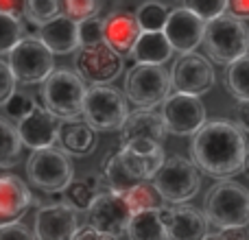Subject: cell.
Returning <instances> with one entry per match:
<instances>
[{"mask_svg":"<svg viewBox=\"0 0 249 240\" xmlns=\"http://www.w3.org/2000/svg\"><path fill=\"white\" fill-rule=\"evenodd\" d=\"M101 42H103V20L101 17L79 22V44L81 46H96Z\"/></svg>","mask_w":249,"mask_h":240,"instance_id":"e575fe53","label":"cell"},{"mask_svg":"<svg viewBox=\"0 0 249 240\" xmlns=\"http://www.w3.org/2000/svg\"><path fill=\"white\" fill-rule=\"evenodd\" d=\"M247 153L245 133L230 120H208L190 142L193 164L216 179L245 171Z\"/></svg>","mask_w":249,"mask_h":240,"instance_id":"6da1fadb","label":"cell"},{"mask_svg":"<svg viewBox=\"0 0 249 240\" xmlns=\"http://www.w3.org/2000/svg\"><path fill=\"white\" fill-rule=\"evenodd\" d=\"M94 197H96V192L92 188H88L86 181H72V184L64 190L61 201L68 207H72L74 212H88L92 201H94Z\"/></svg>","mask_w":249,"mask_h":240,"instance_id":"4dcf8cb0","label":"cell"},{"mask_svg":"<svg viewBox=\"0 0 249 240\" xmlns=\"http://www.w3.org/2000/svg\"><path fill=\"white\" fill-rule=\"evenodd\" d=\"M124 201H127L129 210H131L133 214H138V212H149V210H162L164 207V199L160 197L155 186L149 184V181L131 188L129 192H124Z\"/></svg>","mask_w":249,"mask_h":240,"instance_id":"4316f807","label":"cell"},{"mask_svg":"<svg viewBox=\"0 0 249 240\" xmlns=\"http://www.w3.org/2000/svg\"><path fill=\"white\" fill-rule=\"evenodd\" d=\"M22 37H24L22 22L11 16L0 13V55H9Z\"/></svg>","mask_w":249,"mask_h":240,"instance_id":"1f68e13d","label":"cell"},{"mask_svg":"<svg viewBox=\"0 0 249 240\" xmlns=\"http://www.w3.org/2000/svg\"><path fill=\"white\" fill-rule=\"evenodd\" d=\"M127 236L129 240H168L162 210H149L133 214L131 221H129Z\"/></svg>","mask_w":249,"mask_h":240,"instance_id":"cb8c5ba5","label":"cell"},{"mask_svg":"<svg viewBox=\"0 0 249 240\" xmlns=\"http://www.w3.org/2000/svg\"><path fill=\"white\" fill-rule=\"evenodd\" d=\"M164 35L171 42L173 51L181 52H195L199 44H203V35H206V22L186 7L171 9L168 13L166 26H164Z\"/></svg>","mask_w":249,"mask_h":240,"instance_id":"5bb4252c","label":"cell"},{"mask_svg":"<svg viewBox=\"0 0 249 240\" xmlns=\"http://www.w3.org/2000/svg\"><path fill=\"white\" fill-rule=\"evenodd\" d=\"M26 177L37 190L48 194H64L72 184L74 168L66 151L51 146L42 151H31L26 159Z\"/></svg>","mask_w":249,"mask_h":240,"instance_id":"5b68a950","label":"cell"},{"mask_svg":"<svg viewBox=\"0 0 249 240\" xmlns=\"http://www.w3.org/2000/svg\"><path fill=\"white\" fill-rule=\"evenodd\" d=\"M168 13H171V9L164 2H160V0H146V2H142L136 11L138 24H140L142 33H162L164 26H166Z\"/></svg>","mask_w":249,"mask_h":240,"instance_id":"484cf974","label":"cell"},{"mask_svg":"<svg viewBox=\"0 0 249 240\" xmlns=\"http://www.w3.org/2000/svg\"><path fill=\"white\" fill-rule=\"evenodd\" d=\"M162 219L166 225L168 240H206L208 219L199 207L193 206H173L162 207Z\"/></svg>","mask_w":249,"mask_h":240,"instance_id":"e0dca14e","label":"cell"},{"mask_svg":"<svg viewBox=\"0 0 249 240\" xmlns=\"http://www.w3.org/2000/svg\"><path fill=\"white\" fill-rule=\"evenodd\" d=\"M22 140L18 127L9 118L0 116V171L13 168L18 164V157L22 153Z\"/></svg>","mask_w":249,"mask_h":240,"instance_id":"d4e9b609","label":"cell"},{"mask_svg":"<svg viewBox=\"0 0 249 240\" xmlns=\"http://www.w3.org/2000/svg\"><path fill=\"white\" fill-rule=\"evenodd\" d=\"M37 37L42 39V44L53 55H68V52H77L81 48V44H79V22L70 20L66 16H59L53 22L44 24L39 29Z\"/></svg>","mask_w":249,"mask_h":240,"instance_id":"44dd1931","label":"cell"},{"mask_svg":"<svg viewBox=\"0 0 249 240\" xmlns=\"http://www.w3.org/2000/svg\"><path fill=\"white\" fill-rule=\"evenodd\" d=\"M245 171L249 172V153H247V157H245Z\"/></svg>","mask_w":249,"mask_h":240,"instance_id":"ee69618b","label":"cell"},{"mask_svg":"<svg viewBox=\"0 0 249 240\" xmlns=\"http://www.w3.org/2000/svg\"><path fill=\"white\" fill-rule=\"evenodd\" d=\"M59 144L68 155L83 157L96 151V131L86 120H64L59 127Z\"/></svg>","mask_w":249,"mask_h":240,"instance_id":"7402d4cb","label":"cell"},{"mask_svg":"<svg viewBox=\"0 0 249 240\" xmlns=\"http://www.w3.org/2000/svg\"><path fill=\"white\" fill-rule=\"evenodd\" d=\"M236 127L241 131H249V101L236 103Z\"/></svg>","mask_w":249,"mask_h":240,"instance_id":"f35d334b","label":"cell"},{"mask_svg":"<svg viewBox=\"0 0 249 240\" xmlns=\"http://www.w3.org/2000/svg\"><path fill=\"white\" fill-rule=\"evenodd\" d=\"M127 116V99L121 90L112 86L88 87L86 101H83V120L94 131H121Z\"/></svg>","mask_w":249,"mask_h":240,"instance_id":"ba28073f","label":"cell"},{"mask_svg":"<svg viewBox=\"0 0 249 240\" xmlns=\"http://www.w3.org/2000/svg\"><path fill=\"white\" fill-rule=\"evenodd\" d=\"M140 35L142 29L138 24L136 13L127 11V9H118L103 20V42L121 57L131 55Z\"/></svg>","mask_w":249,"mask_h":240,"instance_id":"ac0fdd59","label":"cell"},{"mask_svg":"<svg viewBox=\"0 0 249 240\" xmlns=\"http://www.w3.org/2000/svg\"><path fill=\"white\" fill-rule=\"evenodd\" d=\"M0 240H37L24 223H11L0 227Z\"/></svg>","mask_w":249,"mask_h":240,"instance_id":"8d00e7d4","label":"cell"},{"mask_svg":"<svg viewBox=\"0 0 249 240\" xmlns=\"http://www.w3.org/2000/svg\"><path fill=\"white\" fill-rule=\"evenodd\" d=\"M164 203L171 206H184L195 197L201 188V175L199 168L190 159L181 155H168L155 177L151 179Z\"/></svg>","mask_w":249,"mask_h":240,"instance_id":"8992f818","label":"cell"},{"mask_svg":"<svg viewBox=\"0 0 249 240\" xmlns=\"http://www.w3.org/2000/svg\"><path fill=\"white\" fill-rule=\"evenodd\" d=\"M16 83L18 81H16V77H13L9 64L0 59V107H4V103L16 94Z\"/></svg>","mask_w":249,"mask_h":240,"instance_id":"d590c367","label":"cell"},{"mask_svg":"<svg viewBox=\"0 0 249 240\" xmlns=\"http://www.w3.org/2000/svg\"><path fill=\"white\" fill-rule=\"evenodd\" d=\"M225 87L236 101H249V55L228 66Z\"/></svg>","mask_w":249,"mask_h":240,"instance_id":"83f0119b","label":"cell"},{"mask_svg":"<svg viewBox=\"0 0 249 240\" xmlns=\"http://www.w3.org/2000/svg\"><path fill=\"white\" fill-rule=\"evenodd\" d=\"M216 74L214 66L208 57L199 55V52H186V55L177 57L171 70V86L177 94H188V96H199L214 87Z\"/></svg>","mask_w":249,"mask_h":240,"instance_id":"30bf717a","label":"cell"},{"mask_svg":"<svg viewBox=\"0 0 249 240\" xmlns=\"http://www.w3.org/2000/svg\"><path fill=\"white\" fill-rule=\"evenodd\" d=\"M131 216L133 212L129 210L124 194L114 192V190H101L88 210V221H90L88 225L94 227L99 234L118 238L121 234H127Z\"/></svg>","mask_w":249,"mask_h":240,"instance_id":"7c38bea8","label":"cell"},{"mask_svg":"<svg viewBox=\"0 0 249 240\" xmlns=\"http://www.w3.org/2000/svg\"><path fill=\"white\" fill-rule=\"evenodd\" d=\"M59 118L53 116L42 103H37L31 116L18 122V133L24 146H29L31 151H42L55 146V142L59 140Z\"/></svg>","mask_w":249,"mask_h":240,"instance_id":"2e32d148","label":"cell"},{"mask_svg":"<svg viewBox=\"0 0 249 240\" xmlns=\"http://www.w3.org/2000/svg\"><path fill=\"white\" fill-rule=\"evenodd\" d=\"M129 57L133 59V64L164 66L173 57V46L166 39L164 31L162 33H142Z\"/></svg>","mask_w":249,"mask_h":240,"instance_id":"603a6c76","label":"cell"},{"mask_svg":"<svg viewBox=\"0 0 249 240\" xmlns=\"http://www.w3.org/2000/svg\"><path fill=\"white\" fill-rule=\"evenodd\" d=\"M61 16V0H26L24 17L29 24L42 29L44 24L53 22Z\"/></svg>","mask_w":249,"mask_h":240,"instance_id":"f1b7e54d","label":"cell"},{"mask_svg":"<svg viewBox=\"0 0 249 240\" xmlns=\"http://www.w3.org/2000/svg\"><path fill=\"white\" fill-rule=\"evenodd\" d=\"M101 7H103L101 0H61V16L74 22H86L99 17Z\"/></svg>","mask_w":249,"mask_h":240,"instance_id":"f546056e","label":"cell"},{"mask_svg":"<svg viewBox=\"0 0 249 240\" xmlns=\"http://www.w3.org/2000/svg\"><path fill=\"white\" fill-rule=\"evenodd\" d=\"M74 68L83 83L92 86H107L116 77H121L124 61L121 55L112 51L105 42L96 46H81L74 55Z\"/></svg>","mask_w":249,"mask_h":240,"instance_id":"8fae6325","label":"cell"},{"mask_svg":"<svg viewBox=\"0 0 249 240\" xmlns=\"http://www.w3.org/2000/svg\"><path fill=\"white\" fill-rule=\"evenodd\" d=\"M35 203L29 186L18 175H0V227L20 223Z\"/></svg>","mask_w":249,"mask_h":240,"instance_id":"d6986e66","label":"cell"},{"mask_svg":"<svg viewBox=\"0 0 249 240\" xmlns=\"http://www.w3.org/2000/svg\"><path fill=\"white\" fill-rule=\"evenodd\" d=\"M228 13L236 17H249V0H230L228 4Z\"/></svg>","mask_w":249,"mask_h":240,"instance_id":"ab89813d","label":"cell"},{"mask_svg":"<svg viewBox=\"0 0 249 240\" xmlns=\"http://www.w3.org/2000/svg\"><path fill=\"white\" fill-rule=\"evenodd\" d=\"M171 72L164 66L133 64L124 74V96L138 109H153L171 96Z\"/></svg>","mask_w":249,"mask_h":240,"instance_id":"52a82bcc","label":"cell"},{"mask_svg":"<svg viewBox=\"0 0 249 240\" xmlns=\"http://www.w3.org/2000/svg\"><path fill=\"white\" fill-rule=\"evenodd\" d=\"M160 114L164 118L166 131L175 136H195L208 122L203 101L199 96L177 94V92L164 101Z\"/></svg>","mask_w":249,"mask_h":240,"instance_id":"4fadbf2b","label":"cell"},{"mask_svg":"<svg viewBox=\"0 0 249 240\" xmlns=\"http://www.w3.org/2000/svg\"><path fill=\"white\" fill-rule=\"evenodd\" d=\"M79 232L77 212L64 201L44 206L35 214L33 234L37 240H74Z\"/></svg>","mask_w":249,"mask_h":240,"instance_id":"9a60e30c","label":"cell"},{"mask_svg":"<svg viewBox=\"0 0 249 240\" xmlns=\"http://www.w3.org/2000/svg\"><path fill=\"white\" fill-rule=\"evenodd\" d=\"M24 9H26V0H0V13L11 16L20 22L24 17Z\"/></svg>","mask_w":249,"mask_h":240,"instance_id":"74e56055","label":"cell"},{"mask_svg":"<svg viewBox=\"0 0 249 240\" xmlns=\"http://www.w3.org/2000/svg\"><path fill=\"white\" fill-rule=\"evenodd\" d=\"M13 77L18 83L33 86V83H44L53 72H55V57L42 44L39 37H24L16 44L7 59Z\"/></svg>","mask_w":249,"mask_h":240,"instance_id":"9c48e42d","label":"cell"},{"mask_svg":"<svg viewBox=\"0 0 249 240\" xmlns=\"http://www.w3.org/2000/svg\"><path fill=\"white\" fill-rule=\"evenodd\" d=\"M88 87L77 72L68 68H57L42 83V105L59 120H77L83 116V101Z\"/></svg>","mask_w":249,"mask_h":240,"instance_id":"277c9868","label":"cell"},{"mask_svg":"<svg viewBox=\"0 0 249 240\" xmlns=\"http://www.w3.org/2000/svg\"><path fill=\"white\" fill-rule=\"evenodd\" d=\"M206 240H228V238H225L223 234L219 232V234H208V238H206Z\"/></svg>","mask_w":249,"mask_h":240,"instance_id":"7bdbcfd3","label":"cell"},{"mask_svg":"<svg viewBox=\"0 0 249 240\" xmlns=\"http://www.w3.org/2000/svg\"><path fill=\"white\" fill-rule=\"evenodd\" d=\"M166 124L160 112L153 109H136L129 112L127 120L121 127V146L131 142H155L162 144L166 137Z\"/></svg>","mask_w":249,"mask_h":240,"instance_id":"ffe728a7","label":"cell"},{"mask_svg":"<svg viewBox=\"0 0 249 240\" xmlns=\"http://www.w3.org/2000/svg\"><path fill=\"white\" fill-rule=\"evenodd\" d=\"M101 234L96 232L94 227H90V225H83V227H79L77 236H74V240H99Z\"/></svg>","mask_w":249,"mask_h":240,"instance_id":"b9f144b4","label":"cell"},{"mask_svg":"<svg viewBox=\"0 0 249 240\" xmlns=\"http://www.w3.org/2000/svg\"><path fill=\"white\" fill-rule=\"evenodd\" d=\"M203 214L216 229H234L249 225V190L238 181H219L206 194Z\"/></svg>","mask_w":249,"mask_h":240,"instance_id":"7a4b0ae2","label":"cell"},{"mask_svg":"<svg viewBox=\"0 0 249 240\" xmlns=\"http://www.w3.org/2000/svg\"><path fill=\"white\" fill-rule=\"evenodd\" d=\"M223 234L228 240H249V232L247 227H234V229H223Z\"/></svg>","mask_w":249,"mask_h":240,"instance_id":"60d3db41","label":"cell"},{"mask_svg":"<svg viewBox=\"0 0 249 240\" xmlns=\"http://www.w3.org/2000/svg\"><path fill=\"white\" fill-rule=\"evenodd\" d=\"M230 0H184V7L188 11H193L195 16H199L203 22H212L216 17L228 13Z\"/></svg>","mask_w":249,"mask_h":240,"instance_id":"d6a6232c","label":"cell"},{"mask_svg":"<svg viewBox=\"0 0 249 240\" xmlns=\"http://www.w3.org/2000/svg\"><path fill=\"white\" fill-rule=\"evenodd\" d=\"M35 105H37V101H35L33 96L24 94V92H16V94L4 103V112H7V118L16 120V122H22L26 116H31Z\"/></svg>","mask_w":249,"mask_h":240,"instance_id":"836d02e7","label":"cell"},{"mask_svg":"<svg viewBox=\"0 0 249 240\" xmlns=\"http://www.w3.org/2000/svg\"><path fill=\"white\" fill-rule=\"evenodd\" d=\"M203 48L214 64L230 66L249 55V29L241 17L225 13L206 24Z\"/></svg>","mask_w":249,"mask_h":240,"instance_id":"3957f363","label":"cell"}]
</instances>
